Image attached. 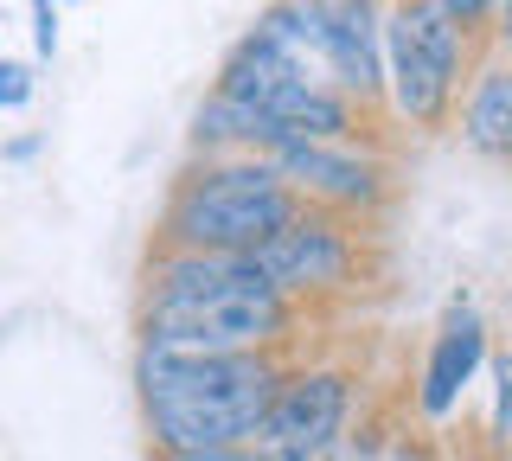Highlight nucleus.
Returning a JSON list of instances; mask_svg holds the SVG:
<instances>
[{"label":"nucleus","instance_id":"2eb2a0df","mask_svg":"<svg viewBox=\"0 0 512 461\" xmlns=\"http://www.w3.org/2000/svg\"><path fill=\"white\" fill-rule=\"evenodd\" d=\"M442 7L455 13L461 26H480V20H487V13H493V0H442Z\"/></svg>","mask_w":512,"mask_h":461},{"label":"nucleus","instance_id":"39448f33","mask_svg":"<svg viewBox=\"0 0 512 461\" xmlns=\"http://www.w3.org/2000/svg\"><path fill=\"white\" fill-rule=\"evenodd\" d=\"M346 410H352V378L346 372H333V365L282 372V385H276V397H269L250 449L263 461H327L333 449H340Z\"/></svg>","mask_w":512,"mask_h":461},{"label":"nucleus","instance_id":"20e7f679","mask_svg":"<svg viewBox=\"0 0 512 461\" xmlns=\"http://www.w3.org/2000/svg\"><path fill=\"white\" fill-rule=\"evenodd\" d=\"M468 71V26L442 0H397L384 13V97L397 122L442 129Z\"/></svg>","mask_w":512,"mask_h":461},{"label":"nucleus","instance_id":"f03ea898","mask_svg":"<svg viewBox=\"0 0 512 461\" xmlns=\"http://www.w3.org/2000/svg\"><path fill=\"white\" fill-rule=\"evenodd\" d=\"M135 385H141V417L160 455L180 449H231L250 442L263 423L269 397L282 385V365L269 353H160L141 346L135 353Z\"/></svg>","mask_w":512,"mask_h":461},{"label":"nucleus","instance_id":"f257e3e1","mask_svg":"<svg viewBox=\"0 0 512 461\" xmlns=\"http://www.w3.org/2000/svg\"><path fill=\"white\" fill-rule=\"evenodd\" d=\"M295 321V301L256 276L250 257L224 250H160L141 301V346L160 353H269Z\"/></svg>","mask_w":512,"mask_h":461},{"label":"nucleus","instance_id":"6e6552de","mask_svg":"<svg viewBox=\"0 0 512 461\" xmlns=\"http://www.w3.org/2000/svg\"><path fill=\"white\" fill-rule=\"evenodd\" d=\"M320 65L352 103L384 97V7L378 0H308Z\"/></svg>","mask_w":512,"mask_h":461},{"label":"nucleus","instance_id":"dca6fc26","mask_svg":"<svg viewBox=\"0 0 512 461\" xmlns=\"http://www.w3.org/2000/svg\"><path fill=\"white\" fill-rule=\"evenodd\" d=\"M493 7H500V52L512 58V0H493Z\"/></svg>","mask_w":512,"mask_h":461},{"label":"nucleus","instance_id":"9d476101","mask_svg":"<svg viewBox=\"0 0 512 461\" xmlns=\"http://www.w3.org/2000/svg\"><path fill=\"white\" fill-rule=\"evenodd\" d=\"M461 135L493 161H512V71L506 65L474 71V90L461 103Z\"/></svg>","mask_w":512,"mask_h":461},{"label":"nucleus","instance_id":"1a4fd4ad","mask_svg":"<svg viewBox=\"0 0 512 461\" xmlns=\"http://www.w3.org/2000/svg\"><path fill=\"white\" fill-rule=\"evenodd\" d=\"M480 359H487V321H480L474 308H448V321L436 327V340H429L423 385H416L423 417H448V410L461 404V391L474 385Z\"/></svg>","mask_w":512,"mask_h":461},{"label":"nucleus","instance_id":"0eeeda50","mask_svg":"<svg viewBox=\"0 0 512 461\" xmlns=\"http://www.w3.org/2000/svg\"><path fill=\"white\" fill-rule=\"evenodd\" d=\"M269 167L301 193V205L320 212H372L384 199V167L352 141H282Z\"/></svg>","mask_w":512,"mask_h":461},{"label":"nucleus","instance_id":"423d86ee","mask_svg":"<svg viewBox=\"0 0 512 461\" xmlns=\"http://www.w3.org/2000/svg\"><path fill=\"white\" fill-rule=\"evenodd\" d=\"M250 263H256V276L288 301L333 295V289H346V276H352V231L340 225V212L301 205L282 231H269L263 244L250 250Z\"/></svg>","mask_w":512,"mask_h":461},{"label":"nucleus","instance_id":"f8f14e48","mask_svg":"<svg viewBox=\"0 0 512 461\" xmlns=\"http://www.w3.org/2000/svg\"><path fill=\"white\" fill-rule=\"evenodd\" d=\"M32 52L39 58L58 52V0H32Z\"/></svg>","mask_w":512,"mask_h":461},{"label":"nucleus","instance_id":"ddd939ff","mask_svg":"<svg viewBox=\"0 0 512 461\" xmlns=\"http://www.w3.org/2000/svg\"><path fill=\"white\" fill-rule=\"evenodd\" d=\"M26 103H32V71L0 58V109H26Z\"/></svg>","mask_w":512,"mask_h":461},{"label":"nucleus","instance_id":"f3484780","mask_svg":"<svg viewBox=\"0 0 512 461\" xmlns=\"http://www.w3.org/2000/svg\"><path fill=\"white\" fill-rule=\"evenodd\" d=\"M506 461H512V449H506Z\"/></svg>","mask_w":512,"mask_h":461},{"label":"nucleus","instance_id":"9b49d317","mask_svg":"<svg viewBox=\"0 0 512 461\" xmlns=\"http://www.w3.org/2000/svg\"><path fill=\"white\" fill-rule=\"evenodd\" d=\"M493 442L512 449V353L493 359Z\"/></svg>","mask_w":512,"mask_h":461},{"label":"nucleus","instance_id":"4468645a","mask_svg":"<svg viewBox=\"0 0 512 461\" xmlns=\"http://www.w3.org/2000/svg\"><path fill=\"white\" fill-rule=\"evenodd\" d=\"M160 461H263L250 442H231V449H180V455H160Z\"/></svg>","mask_w":512,"mask_h":461},{"label":"nucleus","instance_id":"7ed1b4c3","mask_svg":"<svg viewBox=\"0 0 512 461\" xmlns=\"http://www.w3.org/2000/svg\"><path fill=\"white\" fill-rule=\"evenodd\" d=\"M301 212V193L269 167V154H224L180 173L160 218L167 250H224V257H250L269 231H282Z\"/></svg>","mask_w":512,"mask_h":461}]
</instances>
